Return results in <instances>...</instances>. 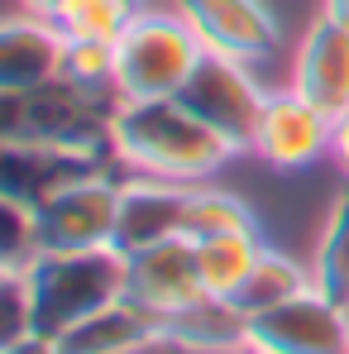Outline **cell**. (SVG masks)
Returning a JSON list of instances; mask_svg holds the SVG:
<instances>
[{
	"label": "cell",
	"instance_id": "3957f363",
	"mask_svg": "<svg viewBox=\"0 0 349 354\" xmlns=\"http://www.w3.org/2000/svg\"><path fill=\"white\" fill-rule=\"evenodd\" d=\"M19 273L29 288L34 330L53 340L77 321L96 316L101 306H111L115 297H124V254H115L111 244L77 254H34Z\"/></svg>",
	"mask_w": 349,
	"mask_h": 354
},
{
	"label": "cell",
	"instance_id": "ac0fdd59",
	"mask_svg": "<svg viewBox=\"0 0 349 354\" xmlns=\"http://www.w3.org/2000/svg\"><path fill=\"white\" fill-rule=\"evenodd\" d=\"M258 254H263V235H258V230H230V235L196 239L206 297H234L244 288L249 268L258 263Z\"/></svg>",
	"mask_w": 349,
	"mask_h": 354
},
{
	"label": "cell",
	"instance_id": "484cf974",
	"mask_svg": "<svg viewBox=\"0 0 349 354\" xmlns=\"http://www.w3.org/2000/svg\"><path fill=\"white\" fill-rule=\"evenodd\" d=\"M326 15H340V19H349V0H326Z\"/></svg>",
	"mask_w": 349,
	"mask_h": 354
},
{
	"label": "cell",
	"instance_id": "5b68a950",
	"mask_svg": "<svg viewBox=\"0 0 349 354\" xmlns=\"http://www.w3.org/2000/svg\"><path fill=\"white\" fill-rule=\"evenodd\" d=\"M177 101L206 129H216L234 153H254V134H258V120L268 106V86L254 77L249 62L206 53L196 62V72L187 77V86L177 91Z\"/></svg>",
	"mask_w": 349,
	"mask_h": 354
},
{
	"label": "cell",
	"instance_id": "30bf717a",
	"mask_svg": "<svg viewBox=\"0 0 349 354\" xmlns=\"http://www.w3.org/2000/svg\"><path fill=\"white\" fill-rule=\"evenodd\" d=\"M187 201L191 187L187 182H168V177H129L120 187V216L111 249L115 254H144L163 239H187Z\"/></svg>",
	"mask_w": 349,
	"mask_h": 354
},
{
	"label": "cell",
	"instance_id": "7a4b0ae2",
	"mask_svg": "<svg viewBox=\"0 0 349 354\" xmlns=\"http://www.w3.org/2000/svg\"><path fill=\"white\" fill-rule=\"evenodd\" d=\"M115 106V91H91V86H77L67 77H53L44 86H24V91H0V139L111 153Z\"/></svg>",
	"mask_w": 349,
	"mask_h": 354
},
{
	"label": "cell",
	"instance_id": "5bb4252c",
	"mask_svg": "<svg viewBox=\"0 0 349 354\" xmlns=\"http://www.w3.org/2000/svg\"><path fill=\"white\" fill-rule=\"evenodd\" d=\"M62 354H144L163 350V316L149 311L134 297H115L111 306H101L96 316L77 321L72 330L58 335Z\"/></svg>",
	"mask_w": 349,
	"mask_h": 354
},
{
	"label": "cell",
	"instance_id": "44dd1931",
	"mask_svg": "<svg viewBox=\"0 0 349 354\" xmlns=\"http://www.w3.org/2000/svg\"><path fill=\"white\" fill-rule=\"evenodd\" d=\"M230 230H258L254 211L234 192L196 182L191 201H187V239H211V235H230Z\"/></svg>",
	"mask_w": 349,
	"mask_h": 354
},
{
	"label": "cell",
	"instance_id": "d4e9b609",
	"mask_svg": "<svg viewBox=\"0 0 349 354\" xmlns=\"http://www.w3.org/2000/svg\"><path fill=\"white\" fill-rule=\"evenodd\" d=\"M24 5H29V15H44V19H53L62 0H24Z\"/></svg>",
	"mask_w": 349,
	"mask_h": 354
},
{
	"label": "cell",
	"instance_id": "ba28073f",
	"mask_svg": "<svg viewBox=\"0 0 349 354\" xmlns=\"http://www.w3.org/2000/svg\"><path fill=\"white\" fill-rule=\"evenodd\" d=\"M106 158H111V153H82V149L0 139V196H5V201H19V206H29V211H39V206H48L53 196H62L67 187L111 173Z\"/></svg>",
	"mask_w": 349,
	"mask_h": 354
},
{
	"label": "cell",
	"instance_id": "52a82bcc",
	"mask_svg": "<svg viewBox=\"0 0 349 354\" xmlns=\"http://www.w3.org/2000/svg\"><path fill=\"white\" fill-rule=\"evenodd\" d=\"M249 350L258 354H349V306L316 288L273 311L249 316Z\"/></svg>",
	"mask_w": 349,
	"mask_h": 354
},
{
	"label": "cell",
	"instance_id": "4316f807",
	"mask_svg": "<svg viewBox=\"0 0 349 354\" xmlns=\"http://www.w3.org/2000/svg\"><path fill=\"white\" fill-rule=\"evenodd\" d=\"M239 354H258V350H239Z\"/></svg>",
	"mask_w": 349,
	"mask_h": 354
},
{
	"label": "cell",
	"instance_id": "7c38bea8",
	"mask_svg": "<svg viewBox=\"0 0 349 354\" xmlns=\"http://www.w3.org/2000/svg\"><path fill=\"white\" fill-rule=\"evenodd\" d=\"M124 297L144 301L158 316L187 311L191 301L206 297L201 283V259H196V239H163L144 254L124 259Z\"/></svg>",
	"mask_w": 349,
	"mask_h": 354
},
{
	"label": "cell",
	"instance_id": "7402d4cb",
	"mask_svg": "<svg viewBox=\"0 0 349 354\" xmlns=\"http://www.w3.org/2000/svg\"><path fill=\"white\" fill-rule=\"evenodd\" d=\"M62 77L91 91H115V44L101 39H67L62 53Z\"/></svg>",
	"mask_w": 349,
	"mask_h": 354
},
{
	"label": "cell",
	"instance_id": "277c9868",
	"mask_svg": "<svg viewBox=\"0 0 349 354\" xmlns=\"http://www.w3.org/2000/svg\"><path fill=\"white\" fill-rule=\"evenodd\" d=\"M206 44L182 19V10H144L115 44V96L120 101H168L187 86Z\"/></svg>",
	"mask_w": 349,
	"mask_h": 354
},
{
	"label": "cell",
	"instance_id": "d6986e66",
	"mask_svg": "<svg viewBox=\"0 0 349 354\" xmlns=\"http://www.w3.org/2000/svg\"><path fill=\"white\" fill-rule=\"evenodd\" d=\"M311 283L316 292L349 306V187L330 201L326 225L316 239V259H311Z\"/></svg>",
	"mask_w": 349,
	"mask_h": 354
},
{
	"label": "cell",
	"instance_id": "4fadbf2b",
	"mask_svg": "<svg viewBox=\"0 0 349 354\" xmlns=\"http://www.w3.org/2000/svg\"><path fill=\"white\" fill-rule=\"evenodd\" d=\"M292 91L306 96L321 115L340 120L349 111V19L321 15L292 58Z\"/></svg>",
	"mask_w": 349,
	"mask_h": 354
},
{
	"label": "cell",
	"instance_id": "8992f818",
	"mask_svg": "<svg viewBox=\"0 0 349 354\" xmlns=\"http://www.w3.org/2000/svg\"><path fill=\"white\" fill-rule=\"evenodd\" d=\"M120 187L111 173L86 177L67 187L48 206L34 211V244L39 254H77V249H106L115 235L120 216Z\"/></svg>",
	"mask_w": 349,
	"mask_h": 354
},
{
	"label": "cell",
	"instance_id": "8fae6325",
	"mask_svg": "<svg viewBox=\"0 0 349 354\" xmlns=\"http://www.w3.org/2000/svg\"><path fill=\"white\" fill-rule=\"evenodd\" d=\"M330 134H335V120L321 115L306 96H296L292 86L268 91V106L254 134V153L278 173H296V168H311L321 153H330Z\"/></svg>",
	"mask_w": 349,
	"mask_h": 354
},
{
	"label": "cell",
	"instance_id": "e0dca14e",
	"mask_svg": "<svg viewBox=\"0 0 349 354\" xmlns=\"http://www.w3.org/2000/svg\"><path fill=\"white\" fill-rule=\"evenodd\" d=\"M311 288H316V283H311V268H306V263H296L292 254L263 244L258 263L249 268L244 288H239L230 301L244 311V316H258V311H273V306H283V301H292V297L311 292Z\"/></svg>",
	"mask_w": 349,
	"mask_h": 354
},
{
	"label": "cell",
	"instance_id": "9a60e30c",
	"mask_svg": "<svg viewBox=\"0 0 349 354\" xmlns=\"http://www.w3.org/2000/svg\"><path fill=\"white\" fill-rule=\"evenodd\" d=\"M67 34L44 15H15L0 29V91H24L62 77Z\"/></svg>",
	"mask_w": 349,
	"mask_h": 354
},
{
	"label": "cell",
	"instance_id": "6da1fadb",
	"mask_svg": "<svg viewBox=\"0 0 349 354\" xmlns=\"http://www.w3.org/2000/svg\"><path fill=\"white\" fill-rule=\"evenodd\" d=\"M111 153L144 177L206 182L234 158V149L206 129L177 96L168 101H120L111 115Z\"/></svg>",
	"mask_w": 349,
	"mask_h": 354
},
{
	"label": "cell",
	"instance_id": "9c48e42d",
	"mask_svg": "<svg viewBox=\"0 0 349 354\" xmlns=\"http://www.w3.org/2000/svg\"><path fill=\"white\" fill-rule=\"evenodd\" d=\"M182 19L196 29L206 53H220L234 62H263L278 48V19L263 0H173Z\"/></svg>",
	"mask_w": 349,
	"mask_h": 354
},
{
	"label": "cell",
	"instance_id": "2e32d148",
	"mask_svg": "<svg viewBox=\"0 0 349 354\" xmlns=\"http://www.w3.org/2000/svg\"><path fill=\"white\" fill-rule=\"evenodd\" d=\"M163 350L182 354H239L249 350V316L230 297H201L187 311L163 316Z\"/></svg>",
	"mask_w": 349,
	"mask_h": 354
},
{
	"label": "cell",
	"instance_id": "603a6c76",
	"mask_svg": "<svg viewBox=\"0 0 349 354\" xmlns=\"http://www.w3.org/2000/svg\"><path fill=\"white\" fill-rule=\"evenodd\" d=\"M0 354H62V350H58V340H53V335L29 330V335H19V340H5Z\"/></svg>",
	"mask_w": 349,
	"mask_h": 354
},
{
	"label": "cell",
	"instance_id": "cb8c5ba5",
	"mask_svg": "<svg viewBox=\"0 0 349 354\" xmlns=\"http://www.w3.org/2000/svg\"><path fill=\"white\" fill-rule=\"evenodd\" d=\"M330 158H335V168L349 177V111L335 120V134H330Z\"/></svg>",
	"mask_w": 349,
	"mask_h": 354
},
{
	"label": "cell",
	"instance_id": "ffe728a7",
	"mask_svg": "<svg viewBox=\"0 0 349 354\" xmlns=\"http://www.w3.org/2000/svg\"><path fill=\"white\" fill-rule=\"evenodd\" d=\"M144 15V0H62L53 24L67 39H101V44H120L124 29Z\"/></svg>",
	"mask_w": 349,
	"mask_h": 354
}]
</instances>
